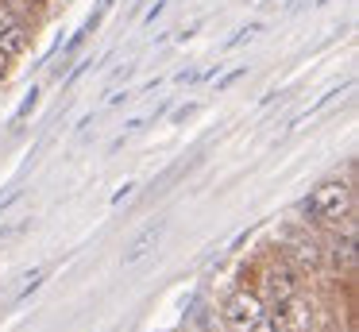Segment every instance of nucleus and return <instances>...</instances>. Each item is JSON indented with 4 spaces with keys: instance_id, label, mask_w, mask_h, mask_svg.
Segmentation results:
<instances>
[{
    "instance_id": "obj_1",
    "label": "nucleus",
    "mask_w": 359,
    "mask_h": 332,
    "mask_svg": "<svg viewBox=\"0 0 359 332\" xmlns=\"http://www.w3.org/2000/svg\"><path fill=\"white\" fill-rule=\"evenodd\" d=\"M348 213H351V185L340 182V178L320 182L317 190L309 193V201H305V216L317 220V224H336Z\"/></svg>"
},
{
    "instance_id": "obj_2",
    "label": "nucleus",
    "mask_w": 359,
    "mask_h": 332,
    "mask_svg": "<svg viewBox=\"0 0 359 332\" xmlns=\"http://www.w3.org/2000/svg\"><path fill=\"white\" fill-rule=\"evenodd\" d=\"M297 290H302V278H297V270L290 267L286 259H278V263H271V267L263 270V298L271 301L274 309L282 305V301H290V298H297Z\"/></svg>"
},
{
    "instance_id": "obj_3",
    "label": "nucleus",
    "mask_w": 359,
    "mask_h": 332,
    "mask_svg": "<svg viewBox=\"0 0 359 332\" xmlns=\"http://www.w3.org/2000/svg\"><path fill=\"white\" fill-rule=\"evenodd\" d=\"M263 313H266L263 301H259L255 293H248V290H236L232 298L224 301V309H220V317H224L228 332H248Z\"/></svg>"
},
{
    "instance_id": "obj_4",
    "label": "nucleus",
    "mask_w": 359,
    "mask_h": 332,
    "mask_svg": "<svg viewBox=\"0 0 359 332\" xmlns=\"http://www.w3.org/2000/svg\"><path fill=\"white\" fill-rule=\"evenodd\" d=\"M286 263L290 267H297V270H320L325 267V251H320V244L317 239H309V236H290V244H286Z\"/></svg>"
},
{
    "instance_id": "obj_5",
    "label": "nucleus",
    "mask_w": 359,
    "mask_h": 332,
    "mask_svg": "<svg viewBox=\"0 0 359 332\" xmlns=\"http://www.w3.org/2000/svg\"><path fill=\"white\" fill-rule=\"evenodd\" d=\"M332 263L340 270H351L355 267V228H348L344 236L332 239Z\"/></svg>"
},
{
    "instance_id": "obj_6",
    "label": "nucleus",
    "mask_w": 359,
    "mask_h": 332,
    "mask_svg": "<svg viewBox=\"0 0 359 332\" xmlns=\"http://www.w3.org/2000/svg\"><path fill=\"white\" fill-rule=\"evenodd\" d=\"M27 43H32V35H27V27L24 23H12L8 31H4V35H0V51L8 54V58H16V54H24L27 51Z\"/></svg>"
},
{
    "instance_id": "obj_7",
    "label": "nucleus",
    "mask_w": 359,
    "mask_h": 332,
    "mask_svg": "<svg viewBox=\"0 0 359 332\" xmlns=\"http://www.w3.org/2000/svg\"><path fill=\"white\" fill-rule=\"evenodd\" d=\"M158 236H163V228H147V232H143V236H140V239H135V244L124 251V263H140L143 255H151V247L158 244Z\"/></svg>"
},
{
    "instance_id": "obj_8",
    "label": "nucleus",
    "mask_w": 359,
    "mask_h": 332,
    "mask_svg": "<svg viewBox=\"0 0 359 332\" xmlns=\"http://www.w3.org/2000/svg\"><path fill=\"white\" fill-rule=\"evenodd\" d=\"M248 332H286V328H282V321H274V317H266V313H263V317H259V321L251 324Z\"/></svg>"
},
{
    "instance_id": "obj_9",
    "label": "nucleus",
    "mask_w": 359,
    "mask_h": 332,
    "mask_svg": "<svg viewBox=\"0 0 359 332\" xmlns=\"http://www.w3.org/2000/svg\"><path fill=\"white\" fill-rule=\"evenodd\" d=\"M12 23H16V12H12L8 4H0V35H4V31H8Z\"/></svg>"
},
{
    "instance_id": "obj_10",
    "label": "nucleus",
    "mask_w": 359,
    "mask_h": 332,
    "mask_svg": "<svg viewBox=\"0 0 359 332\" xmlns=\"http://www.w3.org/2000/svg\"><path fill=\"white\" fill-rule=\"evenodd\" d=\"M8 69H12V58L4 51H0V81H4V77H8Z\"/></svg>"
},
{
    "instance_id": "obj_11",
    "label": "nucleus",
    "mask_w": 359,
    "mask_h": 332,
    "mask_svg": "<svg viewBox=\"0 0 359 332\" xmlns=\"http://www.w3.org/2000/svg\"><path fill=\"white\" fill-rule=\"evenodd\" d=\"M27 4H50V0H27Z\"/></svg>"
}]
</instances>
